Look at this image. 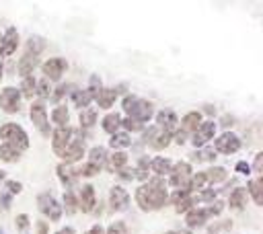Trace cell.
<instances>
[{
  "label": "cell",
  "mask_w": 263,
  "mask_h": 234,
  "mask_svg": "<svg viewBox=\"0 0 263 234\" xmlns=\"http://www.w3.org/2000/svg\"><path fill=\"white\" fill-rule=\"evenodd\" d=\"M123 111L130 115V119L144 123V121H150V117L154 113V105L150 101H142L138 97L128 95L123 99Z\"/></svg>",
  "instance_id": "1"
},
{
  "label": "cell",
  "mask_w": 263,
  "mask_h": 234,
  "mask_svg": "<svg viewBox=\"0 0 263 234\" xmlns=\"http://www.w3.org/2000/svg\"><path fill=\"white\" fill-rule=\"evenodd\" d=\"M0 138L4 140V144L13 146L17 152H25L29 148V136L27 132L17 123H4L0 128Z\"/></svg>",
  "instance_id": "2"
},
{
  "label": "cell",
  "mask_w": 263,
  "mask_h": 234,
  "mask_svg": "<svg viewBox=\"0 0 263 234\" xmlns=\"http://www.w3.org/2000/svg\"><path fill=\"white\" fill-rule=\"evenodd\" d=\"M146 187H148V197H150V208L152 210H161V208L167 206L169 195H167V187H164L161 177L150 179L148 183H146Z\"/></svg>",
  "instance_id": "3"
},
{
  "label": "cell",
  "mask_w": 263,
  "mask_h": 234,
  "mask_svg": "<svg viewBox=\"0 0 263 234\" xmlns=\"http://www.w3.org/2000/svg\"><path fill=\"white\" fill-rule=\"evenodd\" d=\"M37 201H40V210L43 212V216L50 218V222H58L62 218V206L52 193H41Z\"/></svg>",
  "instance_id": "4"
},
{
  "label": "cell",
  "mask_w": 263,
  "mask_h": 234,
  "mask_svg": "<svg viewBox=\"0 0 263 234\" xmlns=\"http://www.w3.org/2000/svg\"><path fill=\"white\" fill-rule=\"evenodd\" d=\"M0 109L4 113H17L21 109V93L15 86H8L0 93Z\"/></svg>",
  "instance_id": "5"
},
{
  "label": "cell",
  "mask_w": 263,
  "mask_h": 234,
  "mask_svg": "<svg viewBox=\"0 0 263 234\" xmlns=\"http://www.w3.org/2000/svg\"><path fill=\"white\" fill-rule=\"evenodd\" d=\"M31 121L43 138H50V121H47V111L41 101L31 105Z\"/></svg>",
  "instance_id": "6"
},
{
  "label": "cell",
  "mask_w": 263,
  "mask_h": 234,
  "mask_svg": "<svg viewBox=\"0 0 263 234\" xmlns=\"http://www.w3.org/2000/svg\"><path fill=\"white\" fill-rule=\"evenodd\" d=\"M70 142H72V130L68 128V125H62V128H58V130L54 132L52 148H54V152L62 158L64 152H66V148L70 146Z\"/></svg>",
  "instance_id": "7"
},
{
  "label": "cell",
  "mask_w": 263,
  "mask_h": 234,
  "mask_svg": "<svg viewBox=\"0 0 263 234\" xmlns=\"http://www.w3.org/2000/svg\"><path fill=\"white\" fill-rule=\"evenodd\" d=\"M191 177V164L189 162H177L171 171V185L177 189H189L187 181Z\"/></svg>",
  "instance_id": "8"
},
{
  "label": "cell",
  "mask_w": 263,
  "mask_h": 234,
  "mask_svg": "<svg viewBox=\"0 0 263 234\" xmlns=\"http://www.w3.org/2000/svg\"><path fill=\"white\" fill-rule=\"evenodd\" d=\"M214 146H216V152H220V154H235L241 148V140L232 132H226L220 138H216Z\"/></svg>",
  "instance_id": "9"
},
{
  "label": "cell",
  "mask_w": 263,
  "mask_h": 234,
  "mask_svg": "<svg viewBox=\"0 0 263 234\" xmlns=\"http://www.w3.org/2000/svg\"><path fill=\"white\" fill-rule=\"evenodd\" d=\"M66 68H68V64L64 58H50L47 62H43L41 70L47 80H60V76L66 72Z\"/></svg>",
  "instance_id": "10"
},
{
  "label": "cell",
  "mask_w": 263,
  "mask_h": 234,
  "mask_svg": "<svg viewBox=\"0 0 263 234\" xmlns=\"http://www.w3.org/2000/svg\"><path fill=\"white\" fill-rule=\"evenodd\" d=\"M17 47H19V33L15 27H11V29H6L2 41H0V58L13 56L17 52Z\"/></svg>",
  "instance_id": "11"
},
{
  "label": "cell",
  "mask_w": 263,
  "mask_h": 234,
  "mask_svg": "<svg viewBox=\"0 0 263 234\" xmlns=\"http://www.w3.org/2000/svg\"><path fill=\"white\" fill-rule=\"evenodd\" d=\"M128 203H130V193L125 191L123 187H120V185H115V187L111 189L109 193V206L113 212H121L128 208Z\"/></svg>",
  "instance_id": "12"
},
{
  "label": "cell",
  "mask_w": 263,
  "mask_h": 234,
  "mask_svg": "<svg viewBox=\"0 0 263 234\" xmlns=\"http://www.w3.org/2000/svg\"><path fill=\"white\" fill-rule=\"evenodd\" d=\"M214 134H216V123L214 121H202V125L196 130V136H193V146L196 148H200V146H203L206 142H210L214 138Z\"/></svg>",
  "instance_id": "13"
},
{
  "label": "cell",
  "mask_w": 263,
  "mask_h": 234,
  "mask_svg": "<svg viewBox=\"0 0 263 234\" xmlns=\"http://www.w3.org/2000/svg\"><path fill=\"white\" fill-rule=\"evenodd\" d=\"M97 206V195H95V187L93 185H84V187L81 189V197H79V208L82 212H93Z\"/></svg>",
  "instance_id": "14"
},
{
  "label": "cell",
  "mask_w": 263,
  "mask_h": 234,
  "mask_svg": "<svg viewBox=\"0 0 263 234\" xmlns=\"http://www.w3.org/2000/svg\"><path fill=\"white\" fill-rule=\"evenodd\" d=\"M208 218H210L208 208H193L187 216H185V224H187L189 228H200L206 224Z\"/></svg>",
  "instance_id": "15"
},
{
  "label": "cell",
  "mask_w": 263,
  "mask_h": 234,
  "mask_svg": "<svg viewBox=\"0 0 263 234\" xmlns=\"http://www.w3.org/2000/svg\"><path fill=\"white\" fill-rule=\"evenodd\" d=\"M37 64H40V56H35V54H25L21 60H19L17 70H19V74H21L23 78H27V76H31V72L35 70Z\"/></svg>",
  "instance_id": "16"
},
{
  "label": "cell",
  "mask_w": 263,
  "mask_h": 234,
  "mask_svg": "<svg viewBox=\"0 0 263 234\" xmlns=\"http://www.w3.org/2000/svg\"><path fill=\"white\" fill-rule=\"evenodd\" d=\"M82 154H84V142H82V140H72L70 146L66 148V152H64L62 158L66 160V164H72V162H76V160H81Z\"/></svg>",
  "instance_id": "17"
},
{
  "label": "cell",
  "mask_w": 263,
  "mask_h": 234,
  "mask_svg": "<svg viewBox=\"0 0 263 234\" xmlns=\"http://www.w3.org/2000/svg\"><path fill=\"white\" fill-rule=\"evenodd\" d=\"M157 121H159V125L162 128V132H169V134H173V132H175V128H177V123H179L177 115H175L171 109L161 111V113L157 115Z\"/></svg>",
  "instance_id": "18"
},
{
  "label": "cell",
  "mask_w": 263,
  "mask_h": 234,
  "mask_svg": "<svg viewBox=\"0 0 263 234\" xmlns=\"http://www.w3.org/2000/svg\"><path fill=\"white\" fill-rule=\"evenodd\" d=\"M118 89H101L95 95V101L99 103L101 109H109L111 105H115V99H118Z\"/></svg>",
  "instance_id": "19"
},
{
  "label": "cell",
  "mask_w": 263,
  "mask_h": 234,
  "mask_svg": "<svg viewBox=\"0 0 263 234\" xmlns=\"http://www.w3.org/2000/svg\"><path fill=\"white\" fill-rule=\"evenodd\" d=\"M200 125H202V113L200 111H189L181 119V128H183L181 132H185V134H187V132H196Z\"/></svg>",
  "instance_id": "20"
},
{
  "label": "cell",
  "mask_w": 263,
  "mask_h": 234,
  "mask_svg": "<svg viewBox=\"0 0 263 234\" xmlns=\"http://www.w3.org/2000/svg\"><path fill=\"white\" fill-rule=\"evenodd\" d=\"M247 203V189L245 187H237L235 191L230 193V199H228V206L230 210H243Z\"/></svg>",
  "instance_id": "21"
},
{
  "label": "cell",
  "mask_w": 263,
  "mask_h": 234,
  "mask_svg": "<svg viewBox=\"0 0 263 234\" xmlns=\"http://www.w3.org/2000/svg\"><path fill=\"white\" fill-rule=\"evenodd\" d=\"M150 169L159 175V177H162V175H169L173 171V164L169 158H162V156H157L152 162H150Z\"/></svg>",
  "instance_id": "22"
},
{
  "label": "cell",
  "mask_w": 263,
  "mask_h": 234,
  "mask_svg": "<svg viewBox=\"0 0 263 234\" xmlns=\"http://www.w3.org/2000/svg\"><path fill=\"white\" fill-rule=\"evenodd\" d=\"M136 203H138V208L142 212H152L150 208V197H148V187H146V183L142 187L136 189Z\"/></svg>",
  "instance_id": "23"
},
{
  "label": "cell",
  "mask_w": 263,
  "mask_h": 234,
  "mask_svg": "<svg viewBox=\"0 0 263 234\" xmlns=\"http://www.w3.org/2000/svg\"><path fill=\"white\" fill-rule=\"evenodd\" d=\"M121 125V117L118 113H109V115H105V119H103V130L107 134H115L118 132V128Z\"/></svg>",
  "instance_id": "24"
},
{
  "label": "cell",
  "mask_w": 263,
  "mask_h": 234,
  "mask_svg": "<svg viewBox=\"0 0 263 234\" xmlns=\"http://www.w3.org/2000/svg\"><path fill=\"white\" fill-rule=\"evenodd\" d=\"M68 119H70V113H68L66 105L56 107V109L52 111V121H54V123H58V125H60V128H62V125H66V123H68Z\"/></svg>",
  "instance_id": "25"
},
{
  "label": "cell",
  "mask_w": 263,
  "mask_h": 234,
  "mask_svg": "<svg viewBox=\"0 0 263 234\" xmlns=\"http://www.w3.org/2000/svg\"><path fill=\"white\" fill-rule=\"evenodd\" d=\"M19 156H21V152H17L13 146L0 144V160H4V162H15V160H19Z\"/></svg>",
  "instance_id": "26"
},
{
  "label": "cell",
  "mask_w": 263,
  "mask_h": 234,
  "mask_svg": "<svg viewBox=\"0 0 263 234\" xmlns=\"http://www.w3.org/2000/svg\"><path fill=\"white\" fill-rule=\"evenodd\" d=\"M247 191L253 195V201L257 203V206H263V191H261V179H255L247 185Z\"/></svg>",
  "instance_id": "27"
},
{
  "label": "cell",
  "mask_w": 263,
  "mask_h": 234,
  "mask_svg": "<svg viewBox=\"0 0 263 234\" xmlns=\"http://www.w3.org/2000/svg\"><path fill=\"white\" fill-rule=\"evenodd\" d=\"M171 138H173V134H169V132H161V134H157L152 138V148L154 150H162V148H167V146L171 144Z\"/></svg>",
  "instance_id": "28"
},
{
  "label": "cell",
  "mask_w": 263,
  "mask_h": 234,
  "mask_svg": "<svg viewBox=\"0 0 263 234\" xmlns=\"http://www.w3.org/2000/svg\"><path fill=\"white\" fill-rule=\"evenodd\" d=\"M58 177H60V181L66 185V187H70L72 181H74V173L68 164L62 162V164H58Z\"/></svg>",
  "instance_id": "29"
},
{
  "label": "cell",
  "mask_w": 263,
  "mask_h": 234,
  "mask_svg": "<svg viewBox=\"0 0 263 234\" xmlns=\"http://www.w3.org/2000/svg\"><path fill=\"white\" fill-rule=\"evenodd\" d=\"M226 169L224 167H212L208 173H206V179L210 181V183H222L224 179H226Z\"/></svg>",
  "instance_id": "30"
},
{
  "label": "cell",
  "mask_w": 263,
  "mask_h": 234,
  "mask_svg": "<svg viewBox=\"0 0 263 234\" xmlns=\"http://www.w3.org/2000/svg\"><path fill=\"white\" fill-rule=\"evenodd\" d=\"M72 101H74V105H79V107H82V109H84V107L93 101V95L89 93V89H84V91H76V93L72 95Z\"/></svg>",
  "instance_id": "31"
},
{
  "label": "cell",
  "mask_w": 263,
  "mask_h": 234,
  "mask_svg": "<svg viewBox=\"0 0 263 234\" xmlns=\"http://www.w3.org/2000/svg\"><path fill=\"white\" fill-rule=\"evenodd\" d=\"M21 89H23V95L27 97V99H31V97L35 95V91H37V80H35L33 76H27V78H23Z\"/></svg>",
  "instance_id": "32"
},
{
  "label": "cell",
  "mask_w": 263,
  "mask_h": 234,
  "mask_svg": "<svg viewBox=\"0 0 263 234\" xmlns=\"http://www.w3.org/2000/svg\"><path fill=\"white\" fill-rule=\"evenodd\" d=\"M206 183H208L206 173H198V175H193L191 177V181L187 183V187H189V191H200V189H203V185Z\"/></svg>",
  "instance_id": "33"
},
{
  "label": "cell",
  "mask_w": 263,
  "mask_h": 234,
  "mask_svg": "<svg viewBox=\"0 0 263 234\" xmlns=\"http://www.w3.org/2000/svg\"><path fill=\"white\" fill-rule=\"evenodd\" d=\"M109 144H111V148H125V146L132 144V138L128 134H113Z\"/></svg>",
  "instance_id": "34"
},
{
  "label": "cell",
  "mask_w": 263,
  "mask_h": 234,
  "mask_svg": "<svg viewBox=\"0 0 263 234\" xmlns=\"http://www.w3.org/2000/svg\"><path fill=\"white\" fill-rule=\"evenodd\" d=\"M89 158H91V164H95V167L101 169V164L105 162V148H101V146H95V148L91 150V154H89Z\"/></svg>",
  "instance_id": "35"
},
{
  "label": "cell",
  "mask_w": 263,
  "mask_h": 234,
  "mask_svg": "<svg viewBox=\"0 0 263 234\" xmlns=\"http://www.w3.org/2000/svg\"><path fill=\"white\" fill-rule=\"evenodd\" d=\"M95 121H97V111L95 109H84L81 113V125L82 128H93Z\"/></svg>",
  "instance_id": "36"
},
{
  "label": "cell",
  "mask_w": 263,
  "mask_h": 234,
  "mask_svg": "<svg viewBox=\"0 0 263 234\" xmlns=\"http://www.w3.org/2000/svg\"><path fill=\"white\" fill-rule=\"evenodd\" d=\"M43 47H45V43H43V39H41V37H31V41H29V45H27V54L40 56Z\"/></svg>",
  "instance_id": "37"
},
{
  "label": "cell",
  "mask_w": 263,
  "mask_h": 234,
  "mask_svg": "<svg viewBox=\"0 0 263 234\" xmlns=\"http://www.w3.org/2000/svg\"><path fill=\"white\" fill-rule=\"evenodd\" d=\"M64 203H66V212L68 214H74L76 210H79V199L74 197L72 191H66L64 193Z\"/></svg>",
  "instance_id": "38"
},
{
  "label": "cell",
  "mask_w": 263,
  "mask_h": 234,
  "mask_svg": "<svg viewBox=\"0 0 263 234\" xmlns=\"http://www.w3.org/2000/svg\"><path fill=\"white\" fill-rule=\"evenodd\" d=\"M125 162H128V154H125V152H115V154H111V167H113L115 171L123 169Z\"/></svg>",
  "instance_id": "39"
},
{
  "label": "cell",
  "mask_w": 263,
  "mask_h": 234,
  "mask_svg": "<svg viewBox=\"0 0 263 234\" xmlns=\"http://www.w3.org/2000/svg\"><path fill=\"white\" fill-rule=\"evenodd\" d=\"M35 93L40 95L41 99H47V97L52 95V86H50V82H47V78H43V80L37 82V91Z\"/></svg>",
  "instance_id": "40"
},
{
  "label": "cell",
  "mask_w": 263,
  "mask_h": 234,
  "mask_svg": "<svg viewBox=\"0 0 263 234\" xmlns=\"http://www.w3.org/2000/svg\"><path fill=\"white\" fill-rule=\"evenodd\" d=\"M189 193H191L189 189H177V191H175V193L171 195V201L175 203V206H179L181 201H185V199L189 197Z\"/></svg>",
  "instance_id": "41"
},
{
  "label": "cell",
  "mask_w": 263,
  "mask_h": 234,
  "mask_svg": "<svg viewBox=\"0 0 263 234\" xmlns=\"http://www.w3.org/2000/svg\"><path fill=\"white\" fill-rule=\"evenodd\" d=\"M105 234H128V228H125L123 222H113Z\"/></svg>",
  "instance_id": "42"
},
{
  "label": "cell",
  "mask_w": 263,
  "mask_h": 234,
  "mask_svg": "<svg viewBox=\"0 0 263 234\" xmlns=\"http://www.w3.org/2000/svg\"><path fill=\"white\" fill-rule=\"evenodd\" d=\"M99 173V167H95V164H84V167L79 171V175H82V177H95V175Z\"/></svg>",
  "instance_id": "43"
},
{
  "label": "cell",
  "mask_w": 263,
  "mask_h": 234,
  "mask_svg": "<svg viewBox=\"0 0 263 234\" xmlns=\"http://www.w3.org/2000/svg\"><path fill=\"white\" fill-rule=\"evenodd\" d=\"M121 125H123L125 130H130V132H138V130H142V123L130 119V117H128V119H123V121H121Z\"/></svg>",
  "instance_id": "44"
},
{
  "label": "cell",
  "mask_w": 263,
  "mask_h": 234,
  "mask_svg": "<svg viewBox=\"0 0 263 234\" xmlns=\"http://www.w3.org/2000/svg\"><path fill=\"white\" fill-rule=\"evenodd\" d=\"M6 187H8V193H11V195H15V193H21L23 185L19 183V181H6Z\"/></svg>",
  "instance_id": "45"
},
{
  "label": "cell",
  "mask_w": 263,
  "mask_h": 234,
  "mask_svg": "<svg viewBox=\"0 0 263 234\" xmlns=\"http://www.w3.org/2000/svg\"><path fill=\"white\" fill-rule=\"evenodd\" d=\"M27 226H29V218H27V214H19V216H17V228L25 230Z\"/></svg>",
  "instance_id": "46"
},
{
  "label": "cell",
  "mask_w": 263,
  "mask_h": 234,
  "mask_svg": "<svg viewBox=\"0 0 263 234\" xmlns=\"http://www.w3.org/2000/svg\"><path fill=\"white\" fill-rule=\"evenodd\" d=\"M68 89H70V86H66V84H62V86H58V91L54 93V101H60L62 97L68 93Z\"/></svg>",
  "instance_id": "47"
},
{
  "label": "cell",
  "mask_w": 263,
  "mask_h": 234,
  "mask_svg": "<svg viewBox=\"0 0 263 234\" xmlns=\"http://www.w3.org/2000/svg\"><path fill=\"white\" fill-rule=\"evenodd\" d=\"M237 171H239L241 175H249V173H251V167H249V162H245V160H241V162L237 164Z\"/></svg>",
  "instance_id": "48"
},
{
  "label": "cell",
  "mask_w": 263,
  "mask_h": 234,
  "mask_svg": "<svg viewBox=\"0 0 263 234\" xmlns=\"http://www.w3.org/2000/svg\"><path fill=\"white\" fill-rule=\"evenodd\" d=\"M202 156H198V160H214L216 158V154H214L212 150H203V152H200Z\"/></svg>",
  "instance_id": "49"
},
{
  "label": "cell",
  "mask_w": 263,
  "mask_h": 234,
  "mask_svg": "<svg viewBox=\"0 0 263 234\" xmlns=\"http://www.w3.org/2000/svg\"><path fill=\"white\" fill-rule=\"evenodd\" d=\"M191 203H193V201H191V197H187V199H185V201H181L179 206H175V208H177V212L181 214V212H185L187 208H191Z\"/></svg>",
  "instance_id": "50"
},
{
  "label": "cell",
  "mask_w": 263,
  "mask_h": 234,
  "mask_svg": "<svg viewBox=\"0 0 263 234\" xmlns=\"http://www.w3.org/2000/svg\"><path fill=\"white\" fill-rule=\"evenodd\" d=\"M261 164H263V152H259V154L255 156V167H253V171L261 173Z\"/></svg>",
  "instance_id": "51"
},
{
  "label": "cell",
  "mask_w": 263,
  "mask_h": 234,
  "mask_svg": "<svg viewBox=\"0 0 263 234\" xmlns=\"http://www.w3.org/2000/svg\"><path fill=\"white\" fill-rule=\"evenodd\" d=\"M37 234H50V230H47V224H45V222H37Z\"/></svg>",
  "instance_id": "52"
},
{
  "label": "cell",
  "mask_w": 263,
  "mask_h": 234,
  "mask_svg": "<svg viewBox=\"0 0 263 234\" xmlns=\"http://www.w3.org/2000/svg\"><path fill=\"white\" fill-rule=\"evenodd\" d=\"M86 234H105V228L103 226H99V224H95V226L86 232Z\"/></svg>",
  "instance_id": "53"
},
{
  "label": "cell",
  "mask_w": 263,
  "mask_h": 234,
  "mask_svg": "<svg viewBox=\"0 0 263 234\" xmlns=\"http://www.w3.org/2000/svg\"><path fill=\"white\" fill-rule=\"evenodd\" d=\"M232 123H235V119H232V117H228V115L222 117V125H224V128H228V125H232Z\"/></svg>",
  "instance_id": "54"
},
{
  "label": "cell",
  "mask_w": 263,
  "mask_h": 234,
  "mask_svg": "<svg viewBox=\"0 0 263 234\" xmlns=\"http://www.w3.org/2000/svg\"><path fill=\"white\" fill-rule=\"evenodd\" d=\"M175 140H177V144H183L185 142V132H177V138Z\"/></svg>",
  "instance_id": "55"
},
{
  "label": "cell",
  "mask_w": 263,
  "mask_h": 234,
  "mask_svg": "<svg viewBox=\"0 0 263 234\" xmlns=\"http://www.w3.org/2000/svg\"><path fill=\"white\" fill-rule=\"evenodd\" d=\"M58 234H74V228H70V226H66V228H62Z\"/></svg>",
  "instance_id": "56"
},
{
  "label": "cell",
  "mask_w": 263,
  "mask_h": 234,
  "mask_svg": "<svg viewBox=\"0 0 263 234\" xmlns=\"http://www.w3.org/2000/svg\"><path fill=\"white\" fill-rule=\"evenodd\" d=\"M164 234H189V232H181V230H169V232H164Z\"/></svg>",
  "instance_id": "57"
},
{
  "label": "cell",
  "mask_w": 263,
  "mask_h": 234,
  "mask_svg": "<svg viewBox=\"0 0 263 234\" xmlns=\"http://www.w3.org/2000/svg\"><path fill=\"white\" fill-rule=\"evenodd\" d=\"M2 72H4V66H2V62H0V80H2Z\"/></svg>",
  "instance_id": "58"
},
{
  "label": "cell",
  "mask_w": 263,
  "mask_h": 234,
  "mask_svg": "<svg viewBox=\"0 0 263 234\" xmlns=\"http://www.w3.org/2000/svg\"><path fill=\"white\" fill-rule=\"evenodd\" d=\"M4 177H6V175H4V171H0V183L4 181Z\"/></svg>",
  "instance_id": "59"
},
{
  "label": "cell",
  "mask_w": 263,
  "mask_h": 234,
  "mask_svg": "<svg viewBox=\"0 0 263 234\" xmlns=\"http://www.w3.org/2000/svg\"><path fill=\"white\" fill-rule=\"evenodd\" d=\"M0 41H2V39H0Z\"/></svg>",
  "instance_id": "60"
}]
</instances>
